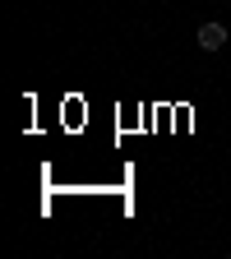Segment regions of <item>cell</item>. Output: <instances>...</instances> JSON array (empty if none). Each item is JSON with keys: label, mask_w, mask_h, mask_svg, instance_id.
<instances>
[{"label": "cell", "mask_w": 231, "mask_h": 259, "mask_svg": "<svg viewBox=\"0 0 231 259\" xmlns=\"http://www.w3.org/2000/svg\"><path fill=\"white\" fill-rule=\"evenodd\" d=\"M194 42H199V51H222V47H226V28H222V23H199Z\"/></svg>", "instance_id": "obj_1"}]
</instances>
